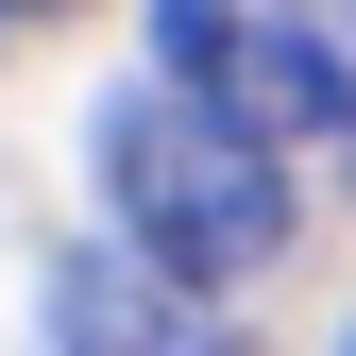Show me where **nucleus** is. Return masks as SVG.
<instances>
[{"instance_id":"nucleus-3","label":"nucleus","mask_w":356,"mask_h":356,"mask_svg":"<svg viewBox=\"0 0 356 356\" xmlns=\"http://www.w3.org/2000/svg\"><path fill=\"white\" fill-rule=\"evenodd\" d=\"M51 339L68 356H238V323L187 305V289H153L136 254H68L51 272Z\"/></svg>"},{"instance_id":"nucleus-2","label":"nucleus","mask_w":356,"mask_h":356,"mask_svg":"<svg viewBox=\"0 0 356 356\" xmlns=\"http://www.w3.org/2000/svg\"><path fill=\"white\" fill-rule=\"evenodd\" d=\"M153 85H187L254 153H305V136L356 119V34L339 17H254V0H170L153 17Z\"/></svg>"},{"instance_id":"nucleus-1","label":"nucleus","mask_w":356,"mask_h":356,"mask_svg":"<svg viewBox=\"0 0 356 356\" xmlns=\"http://www.w3.org/2000/svg\"><path fill=\"white\" fill-rule=\"evenodd\" d=\"M102 204H119L102 254H136V272L187 289V305L289 254V153H254L238 119H204L187 85H153V68L102 102Z\"/></svg>"}]
</instances>
